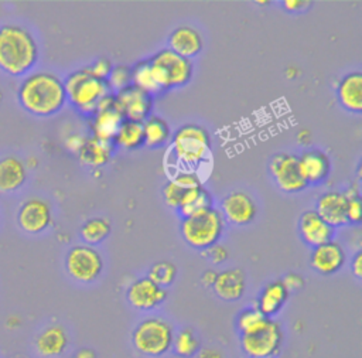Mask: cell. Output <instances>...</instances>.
<instances>
[{"mask_svg": "<svg viewBox=\"0 0 362 358\" xmlns=\"http://www.w3.org/2000/svg\"><path fill=\"white\" fill-rule=\"evenodd\" d=\"M21 108L38 117L52 116L66 105L64 81L54 72L37 71L24 76L17 91Z\"/></svg>", "mask_w": 362, "mask_h": 358, "instance_id": "cell-1", "label": "cell"}, {"mask_svg": "<svg viewBox=\"0 0 362 358\" xmlns=\"http://www.w3.org/2000/svg\"><path fill=\"white\" fill-rule=\"evenodd\" d=\"M38 44L33 34L21 25L0 27V69L11 76L28 74L38 61Z\"/></svg>", "mask_w": 362, "mask_h": 358, "instance_id": "cell-2", "label": "cell"}, {"mask_svg": "<svg viewBox=\"0 0 362 358\" xmlns=\"http://www.w3.org/2000/svg\"><path fill=\"white\" fill-rule=\"evenodd\" d=\"M66 102L81 115L90 117L100 103L112 93L105 79L93 76L88 68H81L68 74L64 79Z\"/></svg>", "mask_w": 362, "mask_h": 358, "instance_id": "cell-3", "label": "cell"}, {"mask_svg": "<svg viewBox=\"0 0 362 358\" xmlns=\"http://www.w3.org/2000/svg\"><path fill=\"white\" fill-rule=\"evenodd\" d=\"M170 150L181 170L195 171L211 157V136L204 126L195 123H185L173 132L170 140Z\"/></svg>", "mask_w": 362, "mask_h": 358, "instance_id": "cell-4", "label": "cell"}, {"mask_svg": "<svg viewBox=\"0 0 362 358\" xmlns=\"http://www.w3.org/2000/svg\"><path fill=\"white\" fill-rule=\"evenodd\" d=\"M174 330L170 321L161 317H146L140 320L132 331V344L134 350L148 358H160L173 348Z\"/></svg>", "mask_w": 362, "mask_h": 358, "instance_id": "cell-5", "label": "cell"}, {"mask_svg": "<svg viewBox=\"0 0 362 358\" xmlns=\"http://www.w3.org/2000/svg\"><path fill=\"white\" fill-rule=\"evenodd\" d=\"M223 231L225 219L215 207L180 221L181 238L189 248L198 250H205L218 243Z\"/></svg>", "mask_w": 362, "mask_h": 358, "instance_id": "cell-6", "label": "cell"}, {"mask_svg": "<svg viewBox=\"0 0 362 358\" xmlns=\"http://www.w3.org/2000/svg\"><path fill=\"white\" fill-rule=\"evenodd\" d=\"M148 61L156 81L164 92L175 88H184L192 79V61L175 54L168 48L157 51L148 58Z\"/></svg>", "mask_w": 362, "mask_h": 358, "instance_id": "cell-7", "label": "cell"}, {"mask_svg": "<svg viewBox=\"0 0 362 358\" xmlns=\"http://www.w3.org/2000/svg\"><path fill=\"white\" fill-rule=\"evenodd\" d=\"M284 331L274 318L266 321L255 331L239 335V345L247 358H276L283 348Z\"/></svg>", "mask_w": 362, "mask_h": 358, "instance_id": "cell-8", "label": "cell"}, {"mask_svg": "<svg viewBox=\"0 0 362 358\" xmlns=\"http://www.w3.org/2000/svg\"><path fill=\"white\" fill-rule=\"evenodd\" d=\"M65 270L78 283H93L103 272V258L93 246L75 245L65 255Z\"/></svg>", "mask_w": 362, "mask_h": 358, "instance_id": "cell-9", "label": "cell"}, {"mask_svg": "<svg viewBox=\"0 0 362 358\" xmlns=\"http://www.w3.org/2000/svg\"><path fill=\"white\" fill-rule=\"evenodd\" d=\"M269 171L276 187L286 194H296L308 187L300 170L298 156L293 153H274L269 160Z\"/></svg>", "mask_w": 362, "mask_h": 358, "instance_id": "cell-10", "label": "cell"}, {"mask_svg": "<svg viewBox=\"0 0 362 358\" xmlns=\"http://www.w3.org/2000/svg\"><path fill=\"white\" fill-rule=\"evenodd\" d=\"M167 289L156 284L147 276L134 279L126 289L127 303L139 311H151L158 308L167 300Z\"/></svg>", "mask_w": 362, "mask_h": 358, "instance_id": "cell-11", "label": "cell"}, {"mask_svg": "<svg viewBox=\"0 0 362 358\" xmlns=\"http://www.w3.org/2000/svg\"><path fill=\"white\" fill-rule=\"evenodd\" d=\"M219 212L225 222L236 226H245L255 221L257 215V204L245 191H230L222 197Z\"/></svg>", "mask_w": 362, "mask_h": 358, "instance_id": "cell-12", "label": "cell"}, {"mask_svg": "<svg viewBox=\"0 0 362 358\" xmlns=\"http://www.w3.org/2000/svg\"><path fill=\"white\" fill-rule=\"evenodd\" d=\"M17 224L24 232L31 235L47 231L52 224V209L49 202L38 197L25 200L18 208Z\"/></svg>", "mask_w": 362, "mask_h": 358, "instance_id": "cell-13", "label": "cell"}, {"mask_svg": "<svg viewBox=\"0 0 362 358\" xmlns=\"http://www.w3.org/2000/svg\"><path fill=\"white\" fill-rule=\"evenodd\" d=\"M153 99V96L134 88L133 85L124 88L117 93H113L115 105L123 119L140 123H143L151 115Z\"/></svg>", "mask_w": 362, "mask_h": 358, "instance_id": "cell-14", "label": "cell"}, {"mask_svg": "<svg viewBox=\"0 0 362 358\" xmlns=\"http://www.w3.org/2000/svg\"><path fill=\"white\" fill-rule=\"evenodd\" d=\"M123 122V116L117 110L113 93H110L99 106V109L89 117V126L92 136L105 142H112L116 136V132Z\"/></svg>", "mask_w": 362, "mask_h": 358, "instance_id": "cell-15", "label": "cell"}, {"mask_svg": "<svg viewBox=\"0 0 362 358\" xmlns=\"http://www.w3.org/2000/svg\"><path fill=\"white\" fill-rule=\"evenodd\" d=\"M346 262V253L339 242L329 241L311 249L310 266L321 276H332L338 273Z\"/></svg>", "mask_w": 362, "mask_h": 358, "instance_id": "cell-16", "label": "cell"}, {"mask_svg": "<svg viewBox=\"0 0 362 358\" xmlns=\"http://www.w3.org/2000/svg\"><path fill=\"white\" fill-rule=\"evenodd\" d=\"M297 229L301 241L310 248H317L322 243L334 241L335 229L329 226L314 209H305L301 212Z\"/></svg>", "mask_w": 362, "mask_h": 358, "instance_id": "cell-17", "label": "cell"}, {"mask_svg": "<svg viewBox=\"0 0 362 358\" xmlns=\"http://www.w3.org/2000/svg\"><path fill=\"white\" fill-rule=\"evenodd\" d=\"M198 187H202V181L197 171L180 170L163 185L161 195L165 205L177 211L187 194Z\"/></svg>", "mask_w": 362, "mask_h": 358, "instance_id": "cell-18", "label": "cell"}, {"mask_svg": "<svg viewBox=\"0 0 362 358\" xmlns=\"http://www.w3.org/2000/svg\"><path fill=\"white\" fill-rule=\"evenodd\" d=\"M334 229L348 225L346 197L344 191L329 190L318 195L314 209Z\"/></svg>", "mask_w": 362, "mask_h": 358, "instance_id": "cell-19", "label": "cell"}, {"mask_svg": "<svg viewBox=\"0 0 362 358\" xmlns=\"http://www.w3.org/2000/svg\"><path fill=\"white\" fill-rule=\"evenodd\" d=\"M215 296L223 301H238L246 290V277L240 267H229L216 273L211 287Z\"/></svg>", "mask_w": 362, "mask_h": 358, "instance_id": "cell-20", "label": "cell"}, {"mask_svg": "<svg viewBox=\"0 0 362 358\" xmlns=\"http://www.w3.org/2000/svg\"><path fill=\"white\" fill-rule=\"evenodd\" d=\"M167 44L168 50L184 58L191 59L202 51L204 38L197 28L191 25H178L170 33Z\"/></svg>", "mask_w": 362, "mask_h": 358, "instance_id": "cell-21", "label": "cell"}, {"mask_svg": "<svg viewBox=\"0 0 362 358\" xmlns=\"http://www.w3.org/2000/svg\"><path fill=\"white\" fill-rule=\"evenodd\" d=\"M298 164L305 183L320 184L325 181L331 171V160L320 149H307L298 156Z\"/></svg>", "mask_w": 362, "mask_h": 358, "instance_id": "cell-22", "label": "cell"}, {"mask_svg": "<svg viewBox=\"0 0 362 358\" xmlns=\"http://www.w3.org/2000/svg\"><path fill=\"white\" fill-rule=\"evenodd\" d=\"M69 344L68 334L65 328L59 324H51L47 325L44 330H41L35 340L34 347L38 355L42 358H58L61 357Z\"/></svg>", "mask_w": 362, "mask_h": 358, "instance_id": "cell-23", "label": "cell"}, {"mask_svg": "<svg viewBox=\"0 0 362 358\" xmlns=\"http://www.w3.org/2000/svg\"><path fill=\"white\" fill-rule=\"evenodd\" d=\"M337 99L342 109L351 113L362 112V74L352 71L345 74L335 86Z\"/></svg>", "mask_w": 362, "mask_h": 358, "instance_id": "cell-24", "label": "cell"}, {"mask_svg": "<svg viewBox=\"0 0 362 358\" xmlns=\"http://www.w3.org/2000/svg\"><path fill=\"white\" fill-rule=\"evenodd\" d=\"M288 291L281 283L280 279H274L269 283H266L255 301V307L266 317V318H274L281 308L286 306L288 300Z\"/></svg>", "mask_w": 362, "mask_h": 358, "instance_id": "cell-25", "label": "cell"}, {"mask_svg": "<svg viewBox=\"0 0 362 358\" xmlns=\"http://www.w3.org/2000/svg\"><path fill=\"white\" fill-rule=\"evenodd\" d=\"M113 150L115 144L112 142H105L93 136H89L85 137V142L81 146L78 156L82 164L96 168L105 166L110 160Z\"/></svg>", "mask_w": 362, "mask_h": 358, "instance_id": "cell-26", "label": "cell"}, {"mask_svg": "<svg viewBox=\"0 0 362 358\" xmlns=\"http://www.w3.org/2000/svg\"><path fill=\"white\" fill-rule=\"evenodd\" d=\"M27 180L25 164L14 157L0 158V192H13L18 190Z\"/></svg>", "mask_w": 362, "mask_h": 358, "instance_id": "cell-27", "label": "cell"}, {"mask_svg": "<svg viewBox=\"0 0 362 358\" xmlns=\"http://www.w3.org/2000/svg\"><path fill=\"white\" fill-rule=\"evenodd\" d=\"M144 146L150 149H160L170 143L173 132L168 122L157 115H150L143 122Z\"/></svg>", "mask_w": 362, "mask_h": 358, "instance_id": "cell-28", "label": "cell"}, {"mask_svg": "<svg viewBox=\"0 0 362 358\" xmlns=\"http://www.w3.org/2000/svg\"><path fill=\"white\" fill-rule=\"evenodd\" d=\"M130 71H132V85L134 88L146 92L153 98L165 93L156 81L148 58L137 61L133 67H130Z\"/></svg>", "mask_w": 362, "mask_h": 358, "instance_id": "cell-29", "label": "cell"}, {"mask_svg": "<svg viewBox=\"0 0 362 358\" xmlns=\"http://www.w3.org/2000/svg\"><path fill=\"white\" fill-rule=\"evenodd\" d=\"M113 144L124 150H136L144 146L143 123L123 119L113 139Z\"/></svg>", "mask_w": 362, "mask_h": 358, "instance_id": "cell-30", "label": "cell"}, {"mask_svg": "<svg viewBox=\"0 0 362 358\" xmlns=\"http://www.w3.org/2000/svg\"><path fill=\"white\" fill-rule=\"evenodd\" d=\"M212 207H214L212 195L202 185V187H198V188H195V190H192L187 194V197L181 202L180 208L177 209V212H178L180 218H187V216L204 212V211H206Z\"/></svg>", "mask_w": 362, "mask_h": 358, "instance_id": "cell-31", "label": "cell"}, {"mask_svg": "<svg viewBox=\"0 0 362 358\" xmlns=\"http://www.w3.org/2000/svg\"><path fill=\"white\" fill-rule=\"evenodd\" d=\"M110 231H112V225L109 219L103 216H95V218L86 219L82 224L79 229V235L86 245L93 246V245L102 243L110 235Z\"/></svg>", "mask_w": 362, "mask_h": 358, "instance_id": "cell-32", "label": "cell"}, {"mask_svg": "<svg viewBox=\"0 0 362 358\" xmlns=\"http://www.w3.org/2000/svg\"><path fill=\"white\" fill-rule=\"evenodd\" d=\"M178 357L181 358H192L201 350L199 340L197 338L192 328H181L180 331L174 333L173 338V348Z\"/></svg>", "mask_w": 362, "mask_h": 358, "instance_id": "cell-33", "label": "cell"}, {"mask_svg": "<svg viewBox=\"0 0 362 358\" xmlns=\"http://www.w3.org/2000/svg\"><path fill=\"white\" fill-rule=\"evenodd\" d=\"M264 321H266V317L255 306H250V307L242 308L236 314L235 328L239 335H245L259 328Z\"/></svg>", "mask_w": 362, "mask_h": 358, "instance_id": "cell-34", "label": "cell"}, {"mask_svg": "<svg viewBox=\"0 0 362 358\" xmlns=\"http://www.w3.org/2000/svg\"><path fill=\"white\" fill-rule=\"evenodd\" d=\"M147 277L165 289L174 283L177 277V266L170 260L154 262L147 270Z\"/></svg>", "mask_w": 362, "mask_h": 358, "instance_id": "cell-35", "label": "cell"}, {"mask_svg": "<svg viewBox=\"0 0 362 358\" xmlns=\"http://www.w3.org/2000/svg\"><path fill=\"white\" fill-rule=\"evenodd\" d=\"M106 83L112 93H117L132 85V71L127 65H113L106 78Z\"/></svg>", "mask_w": 362, "mask_h": 358, "instance_id": "cell-36", "label": "cell"}, {"mask_svg": "<svg viewBox=\"0 0 362 358\" xmlns=\"http://www.w3.org/2000/svg\"><path fill=\"white\" fill-rule=\"evenodd\" d=\"M346 197V218L348 224L358 225L361 222V192L356 184L344 191Z\"/></svg>", "mask_w": 362, "mask_h": 358, "instance_id": "cell-37", "label": "cell"}, {"mask_svg": "<svg viewBox=\"0 0 362 358\" xmlns=\"http://www.w3.org/2000/svg\"><path fill=\"white\" fill-rule=\"evenodd\" d=\"M86 68H88V71H89L93 76L106 81L109 72H110L112 68H113V64H112L107 58H99V59L93 61V62H92L89 67H86Z\"/></svg>", "mask_w": 362, "mask_h": 358, "instance_id": "cell-38", "label": "cell"}, {"mask_svg": "<svg viewBox=\"0 0 362 358\" xmlns=\"http://www.w3.org/2000/svg\"><path fill=\"white\" fill-rule=\"evenodd\" d=\"M204 255H205L212 263H215V265H222L223 262L228 260V258H229V250H228L226 246H223V245H221V243H215V245H212L211 248L205 249V250H204Z\"/></svg>", "mask_w": 362, "mask_h": 358, "instance_id": "cell-39", "label": "cell"}, {"mask_svg": "<svg viewBox=\"0 0 362 358\" xmlns=\"http://www.w3.org/2000/svg\"><path fill=\"white\" fill-rule=\"evenodd\" d=\"M281 283L284 284V287L287 289V291H298L305 286V280L300 273L296 272H288L286 273L281 279Z\"/></svg>", "mask_w": 362, "mask_h": 358, "instance_id": "cell-40", "label": "cell"}, {"mask_svg": "<svg viewBox=\"0 0 362 358\" xmlns=\"http://www.w3.org/2000/svg\"><path fill=\"white\" fill-rule=\"evenodd\" d=\"M280 4L288 13H298V11H304L305 8H308L311 1H305V0H286V1H281Z\"/></svg>", "mask_w": 362, "mask_h": 358, "instance_id": "cell-41", "label": "cell"}, {"mask_svg": "<svg viewBox=\"0 0 362 358\" xmlns=\"http://www.w3.org/2000/svg\"><path fill=\"white\" fill-rule=\"evenodd\" d=\"M351 272L358 280H361L362 277V252L361 250H358L351 259Z\"/></svg>", "mask_w": 362, "mask_h": 358, "instance_id": "cell-42", "label": "cell"}, {"mask_svg": "<svg viewBox=\"0 0 362 358\" xmlns=\"http://www.w3.org/2000/svg\"><path fill=\"white\" fill-rule=\"evenodd\" d=\"M197 358H223V355H222V352L219 350L206 347V348H202V350L198 351Z\"/></svg>", "mask_w": 362, "mask_h": 358, "instance_id": "cell-43", "label": "cell"}, {"mask_svg": "<svg viewBox=\"0 0 362 358\" xmlns=\"http://www.w3.org/2000/svg\"><path fill=\"white\" fill-rule=\"evenodd\" d=\"M216 273H218V272H215V270H212V269L205 270V272L201 275V282H202V284L206 286V287H212V284H214V282H215V277H216Z\"/></svg>", "mask_w": 362, "mask_h": 358, "instance_id": "cell-44", "label": "cell"}, {"mask_svg": "<svg viewBox=\"0 0 362 358\" xmlns=\"http://www.w3.org/2000/svg\"><path fill=\"white\" fill-rule=\"evenodd\" d=\"M74 358H98V357H96V352H95L92 348L83 347V348H81V350L76 351V354H75Z\"/></svg>", "mask_w": 362, "mask_h": 358, "instance_id": "cell-45", "label": "cell"}, {"mask_svg": "<svg viewBox=\"0 0 362 358\" xmlns=\"http://www.w3.org/2000/svg\"><path fill=\"white\" fill-rule=\"evenodd\" d=\"M297 140L300 144H310L311 143V133L308 129H301L297 134Z\"/></svg>", "mask_w": 362, "mask_h": 358, "instance_id": "cell-46", "label": "cell"}, {"mask_svg": "<svg viewBox=\"0 0 362 358\" xmlns=\"http://www.w3.org/2000/svg\"><path fill=\"white\" fill-rule=\"evenodd\" d=\"M37 164H38V160L35 157H28L25 161V167H30V168H35Z\"/></svg>", "mask_w": 362, "mask_h": 358, "instance_id": "cell-47", "label": "cell"}, {"mask_svg": "<svg viewBox=\"0 0 362 358\" xmlns=\"http://www.w3.org/2000/svg\"><path fill=\"white\" fill-rule=\"evenodd\" d=\"M3 99V93H1V91H0V100Z\"/></svg>", "mask_w": 362, "mask_h": 358, "instance_id": "cell-48", "label": "cell"}]
</instances>
